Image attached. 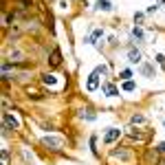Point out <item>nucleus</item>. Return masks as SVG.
<instances>
[{"mask_svg":"<svg viewBox=\"0 0 165 165\" xmlns=\"http://www.w3.org/2000/svg\"><path fill=\"white\" fill-rule=\"evenodd\" d=\"M44 145H46V148H51V150H59L62 148V139H55V136H51V139H44Z\"/></svg>","mask_w":165,"mask_h":165,"instance_id":"f257e3e1","label":"nucleus"},{"mask_svg":"<svg viewBox=\"0 0 165 165\" xmlns=\"http://www.w3.org/2000/svg\"><path fill=\"white\" fill-rule=\"evenodd\" d=\"M97 86H99V73L95 71L93 75L88 77V84H86V88H88V90H95V88H97Z\"/></svg>","mask_w":165,"mask_h":165,"instance_id":"f03ea898","label":"nucleus"},{"mask_svg":"<svg viewBox=\"0 0 165 165\" xmlns=\"http://www.w3.org/2000/svg\"><path fill=\"white\" fill-rule=\"evenodd\" d=\"M49 62H51V66H59V64H62V53H59V49H53Z\"/></svg>","mask_w":165,"mask_h":165,"instance_id":"7ed1b4c3","label":"nucleus"},{"mask_svg":"<svg viewBox=\"0 0 165 165\" xmlns=\"http://www.w3.org/2000/svg\"><path fill=\"white\" fill-rule=\"evenodd\" d=\"M119 134H121V132H119L117 128H110V132L104 136V141H106V143H112V141H117V139H119Z\"/></svg>","mask_w":165,"mask_h":165,"instance_id":"20e7f679","label":"nucleus"},{"mask_svg":"<svg viewBox=\"0 0 165 165\" xmlns=\"http://www.w3.org/2000/svg\"><path fill=\"white\" fill-rule=\"evenodd\" d=\"M104 93H106L108 97H117L119 90H117V86H112V84H104Z\"/></svg>","mask_w":165,"mask_h":165,"instance_id":"39448f33","label":"nucleus"},{"mask_svg":"<svg viewBox=\"0 0 165 165\" xmlns=\"http://www.w3.org/2000/svg\"><path fill=\"white\" fill-rule=\"evenodd\" d=\"M128 57H130V62H132V64L141 62V53L136 51V49H130V51H128Z\"/></svg>","mask_w":165,"mask_h":165,"instance_id":"423d86ee","label":"nucleus"},{"mask_svg":"<svg viewBox=\"0 0 165 165\" xmlns=\"http://www.w3.org/2000/svg\"><path fill=\"white\" fill-rule=\"evenodd\" d=\"M97 9H101V11H110L112 4H110V0H97Z\"/></svg>","mask_w":165,"mask_h":165,"instance_id":"0eeeda50","label":"nucleus"},{"mask_svg":"<svg viewBox=\"0 0 165 165\" xmlns=\"http://www.w3.org/2000/svg\"><path fill=\"white\" fill-rule=\"evenodd\" d=\"M4 123H7V126H11V128H18V121H16V119H13L9 112H4Z\"/></svg>","mask_w":165,"mask_h":165,"instance_id":"6e6552de","label":"nucleus"},{"mask_svg":"<svg viewBox=\"0 0 165 165\" xmlns=\"http://www.w3.org/2000/svg\"><path fill=\"white\" fill-rule=\"evenodd\" d=\"M42 81H44V84H49V86H53V84H55V77H53V75H44Z\"/></svg>","mask_w":165,"mask_h":165,"instance_id":"1a4fd4ad","label":"nucleus"},{"mask_svg":"<svg viewBox=\"0 0 165 165\" xmlns=\"http://www.w3.org/2000/svg\"><path fill=\"white\" fill-rule=\"evenodd\" d=\"M132 123H145V117L143 114H134V117H132Z\"/></svg>","mask_w":165,"mask_h":165,"instance_id":"9d476101","label":"nucleus"},{"mask_svg":"<svg viewBox=\"0 0 165 165\" xmlns=\"http://www.w3.org/2000/svg\"><path fill=\"white\" fill-rule=\"evenodd\" d=\"M132 35H134L136 40H143V31L141 29H132Z\"/></svg>","mask_w":165,"mask_h":165,"instance_id":"9b49d317","label":"nucleus"},{"mask_svg":"<svg viewBox=\"0 0 165 165\" xmlns=\"http://www.w3.org/2000/svg\"><path fill=\"white\" fill-rule=\"evenodd\" d=\"M141 71H143V75H152V66H150V64H143Z\"/></svg>","mask_w":165,"mask_h":165,"instance_id":"f8f14e48","label":"nucleus"},{"mask_svg":"<svg viewBox=\"0 0 165 165\" xmlns=\"http://www.w3.org/2000/svg\"><path fill=\"white\" fill-rule=\"evenodd\" d=\"M123 90H134V81H126V84H123Z\"/></svg>","mask_w":165,"mask_h":165,"instance_id":"ddd939ff","label":"nucleus"},{"mask_svg":"<svg viewBox=\"0 0 165 165\" xmlns=\"http://www.w3.org/2000/svg\"><path fill=\"white\" fill-rule=\"evenodd\" d=\"M128 77H132L130 71H121V79H128Z\"/></svg>","mask_w":165,"mask_h":165,"instance_id":"4468645a","label":"nucleus"},{"mask_svg":"<svg viewBox=\"0 0 165 165\" xmlns=\"http://www.w3.org/2000/svg\"><path fill=\"white\" fill-rule=\"evenodd\" d=\"M156 59H159V64H161V66L165 68V57H163V55H156Z\"/></svg>","mask_w":165,"mask_h":165,"instance_id":"2eb2a0df","label":"nucleus"},{"mask_svg":"<svg viewBox=\"0 0 165 165\" xmlns=\"http://www.w3.org/2000/svg\"><path fill=\"white\" fill-rule=\"evenodd\" d=\"M159 152H165V143H161V145H159Z\"/></svg>","mask_w":165,"mask_h":165,"instance_id":"dca6fc26","label":"nucleus"},{"mask_svg":"<svg viewBox=\"0 0 165 165\" xmlns=\"http://www.w3.org/2000/svg\"><path fill=\"white\" fill-rule=\"evenodd\" d=\"M161 2H163V4H165V0H161Z\"/></svg>","mask_w":165,"mask_h":165,"instance_id":"f3484780","label":"nucleus"},{"mask_svg":"<svg viewBox=\"0 0 165 165\" xmlns=\"http://www.w3.org/2000/svg\"><path fill=\"white\" fill-rule=\"evenodd\" d=\"M161 165H165V161H163V163H161Z\"/></svg>","mask_w":165,"mask_h":165,"instance_id":"a211bd4d","label":"nucleus"}]
</instances>
